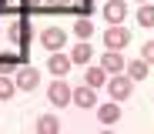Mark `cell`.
Instances as JSON below:
<instances>
[{"mask_svg":"<svg viewBox=\"0 0 154 134\" xmlns=\"http://www.w3.org/2000/svg\"><path fill=\"white\" fill-rule=\"evenodd\" d=\"M14 84H17V91H37V84H40V70H37V67H17Z\"/></svg>","mask_w":154,"mask_h":134,"instance_id":"obj_4","label":"cell"},{"mask_svg":"<svg viewBox=\"0 0 154 134\" xmlns=\"http://www.w3.org/2000/svg\"><path fill=\"white\" fill-rule=\"evenodd\" d=\"M104 44H107V50H124L131 44V30L124 23H111V30H104Z\"/></svg>","mask_w":154,"mask_h":134,"instance_id":"obj_3","label":"cell"},{"mask_svg":"<svg viewBox=\"0 0 154 134\" xmlns=\"http://www.w3.org/2000/svg\"><path fill=\"white\" fill-rule=\"evenodd\" d=\"M94 111H97V121H100V124H117V121H121V107H117V101L94 104Z\"/></svg>","mask_w":154,"mask_h":134,"instance_id":"obj_8","label":"cell"},{"mask_svg":"<svg viewBox=\"0 0 154 134\" xmlns=\"http://www.w3.org/2000/svg\"><path fill=\"white\" fill-rule=\"evenodd\" d=\"M34 127H37L40 134H57V131H60V117H57V114H40Z\"/></svg>","mask_w":154,"mask_h":134,"instance_id":"obj_13","label":"cell"},{"mask_svg":"<svg viewBox=\"0 0 154 134\" xmlns=\"http://www.w3.org/2000/svg\"><path fill=\"white\" fill-rule=\"evenodd\" d=\"M27 4H30V7H44V0H27Z\"/></svg>","mask_w":154,"mask_h":134,"instance_id":"obj_22","label":"cell"},{"mask_svg":"<svg viewBox=\"0 0 154 134\" xmlns=\"http://www.w3.org/2000/svg\"><path fill=\"white\" fill-rule=\"evenodd\" d=\"M70 67H74V61L67 57V54L50 50V57H47V70L54 74V77H67V74H70Z\"/></svg>","mask_w":154,"mask_h":134,"instance_id":"obj_6","label":"cell"},{"mask_svg":"<svg viewBox=\"0 0 154 134\" xmlns=\"http://www.w3.org/2000/svg\"><path fill=\"white\" fill-rule=\"evenodd\" d=\"M0 74H14V54L10 57H0Z\"/></svg>","mask_w":154,"mask_h":134,"instance_id":"obj_21","label":"cell"},{"mask_svg":"<svg viewBox=\"0 0 154 134\" xmlns=\"http://www.w3.org/2000/svg\"><path fill=\"white\" fill-rule=\"evenodd\" d=\"M70 104H77V107H84V111H91V107L97 104V94H94V87H91V84L70 87Z\"/></svg>","mask_w":154,"mask_h":134,"instance_id":"obj_7","label":"cell"},{"mask_svg":"<svg viewBox=\"0 0 154 134\" xmlns=\"http://www.w3.org/2000/svg\"><path fill=\"white\" fill-rule=\"evenodd\" d=\"M0 14H4V4H0Z\"/></svg>","mask_w":154,"mask_h":134,"instance_id":"obj_23","label":"cell"},{"mask_svg":"<svg viewBox=\"0 0 154 134\" xmlns=\"http://www.w3.org/2000/svg\"><path fill=\"white\" fill-rule=\"evenodd\" d=\"M124 74L131 77L134 84H137V80H144V77H147V61L137 57V61H131V64H124Z\"/></svg>","mask_w":154,"mask_h":134,"instance_id":"obj_14","label":"cell"},{"mask_svg":"<svg viewBox=\"0 0 154 134\" xmlns=\"http://www.w3.org/2000/svg\"><path fill=\"white\" fill-rule=\"evenodd\" d=\"M27 20H20V17H14V23H10V40L14 44H27Z\"/></svg>","mask_w":154,"mask_h":134,"instance_id":"obj_16","label":"cell"},{"mask_svg":"<svg viewBox=\"0 0 154 134\" xmlns=\"http://www.w3.org/2000/svg\"><path fill=\"white\" fill-rule=\"evenodd\" d=\"M104 20H107V23H124V20H127V4H121V0H107V4H104Z\"/></svg>","mask_w":154,"mask_h":134,"instance_id":"obj_9","label":"cell"},{"mask_svg":"<svg viewBox=\"0 0 154 134\" xmlns=\"http://www.w3.org/2000/svg\"><path fill=\"white\" fill-rule=\"evenodd\" d=\"M124 64H127V61L121 57L117 50H107L104 57H100V67L107 70V77H111V74H121V70H124Z\"/></svg>","mask_w":154,"mask_h":134,"instance_id":"obj_11","label":"cell"},{"mask_svg":"<svg viewBox=\"0 0 154 134\" xmlns=\"http://www.w3.org/2000/svg\"><path fill=\"white\" fill-rule=\"evenodd\" d=\"M141 57L147 61V67H154V40H147V44L141 47Z\"/></svg>","mask_w":154,"mask_h":134,"instance_id":"obj_19","label":"cell"},{"mask_svg":"<svg viewBox=\"0 0 154 134\" xmlns=\"http://www.w3.org/2000/svg\"><path fill=\"white\" fill-rule=\"evenodd\" d=\"M70 34H74L77 40H91V34H94V20H91V17H77L74 27H70Z\"/></svg>","mask_w":154,"mask_h":134,"instance_id":"obj_12","label":"cell"},{"mask_svg":"<svg viewBox=\"0 0 154 134\" xmlns=\"http://www.w3.org/2000/svg\"><path fill=\"white\" fill-rule=\"evenodd\" d=\"M84 84H91V87L97 91L100 84H107V70L100 67V64H97V67H87V70H84Z\"/></svg>","mask_w":154,"mask_h":134,"instance_id":"obj_15","label":"cell"},{"mask_svg":"<svg viewBox=\"0 0 154 134\" xmlns=\"http://www.w3.org/2000/svg\"><path fill=\"white\" fill-rule=\"evenodd\" d=\"M70 4H74V0H44V7H50V10H64Z\"/></svg>","mask_w":154,"mask_h":134,"instance_id":"obj_20","label":"cell"},{"mask_svg":"<svg viewBox=\"0 0 154 134\" xmlns=\"http://www.w3.org/2000/svg\"><path fill=\"white\" fill-rule=\"evenodd\" d=\"M137 4H144V0H137Z\"/></svg>","mask_w":154,"mask_h":134,"instance_id":"obj_24","label":"cell"},{"mask_svg":"<svg viewBox=\"0 0 154 134\" xmlns=\"http://www.w3.org/2000/svg\"><path fill=\"white\" fill-rule=\"evenodd\" d=\"M47 101L54 107H67L70 104V84L64 77H54V84H47Z\"/></svg>","mask_w":154,"mask_h":134,"instance_id":"obj_2","label":"cell"},{"mask_svg":"<svg viewBox=\"0 0 154 134\" xmlns=\"http://www.w3.org/2000/svg\"><path fill=\"white\" fill-rule=\"evenodd\" d=\"M137 23L141 27H154V0H151V4L144 0V4L137 7Z\"/></svg>","mask_w":154,"mask_h":134,"instance_id":"obj_17","label":"cell"},{"mask_svg":"<svg viewBox=\"0 0 154 134\" xmlns=\"http://www.w3.org/2000/svg\"><path fill=\"white\" fill-rule=\"evenodd\" d=\"M64 44H67V30H64V27H47V30H40V47L60 50Z\"/></svg>","mask_w":154,"mask_h":134,"instance_id":"obj_5","label":"cell"},{"mask_svg":"<svg viewBox=\"0 0 154 134\" xmlns=\"http://www.w3.org/2000/svg\"><path fill=\"white\" fill-rule=\"evenodd\" d=\"M14 91H17V84L10 80V74H0V101H10Z\"/></svg>","mask_w":154,"mask_h":134,"instance_id":"obj_18","label":"cell"},{"mask_svg":"<svg viewBox=\"0 0 154 134\" xmlns=\"http://www.w3.org/2000/svg\"><path fill=\"white\" fill-rule=\"evenodd\" d=\"M70 61H74V64H84V67H87V64L94 61V47H91L87 40L74 44V47H70Z\"/></svg>","mask_w":154,"mask_h":134,"instance_id":"obj_10","label":"cell"},{"mask_svg":"<svg viewBox=\"0 0 154 134\" xmlns=\"http://www.w3.org/2000/svg\"><path fill=\"white\" fill-rule=\"evenodd\" d=\"M107 94H111V101H127L134 94V80L127 77L124 70L121 74H111V80H107Z\"/></svg>","mask_w":154,"mask_h":134,"instance_id":"obj_1","label":"cell"}]
</instances>
